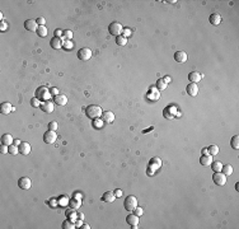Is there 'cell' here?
<instances>
[{
  "instance_id": "6da1fadb",
  "label": "cell",
  "mask_w": 239,
  "mask_h": 229,
  "mask_svg": "<svg viewBox=\"0 0 239 229\" xmlns=\"http://www.w3.org/2000/svg\"><path fill=\"white\" fill-rule=\"evenodd\" d=\"M102 113H103V111H102V108L97 105H90L85 108V115H87L89 118H92V120L102 117Z\"/></svg>"
},
{
  "instance_id": "7a4b0ae2",
  "label": "cell",
  "mask_w": 239,
  "mask_h": 229,
  "mask_svg": "<svg viewBox=\"0 0 239 229\" xmlns=\"http://www.w3.org/2000/svg\"><path fill=\"white\" fill-rule=\"evenodd\" d=\"M51 97L50 89L47 87H38L36 91V98H38L40 101H49Z\"/></svg>"
},
{
  "instance_id": "3957f363",
  "label": "cell",
  "mask_w": 239,
  "mask_h": 229,
  "mask_svg": "<svg viewBox=\"0 0 239 229\" xmlns=\"http://www.w3.org/2000/svg\"><path fill=\"white\" fill-rule=\"evenodd\" d=\"M123 206H125V209L127 211H134L135 210V208L138 206V199L135 197V196L130 195L127 196L125 199V202H123Z\"/></svg>"
},
{
  "instance_id": "277c9868",
  "label": "cell",
  "mask_w": 239,
  "mask_h": 229,
  "mask_svg": "<svg viewBox=\"0 0 239 229\" xmlns=\"http://www.w3.org/2000/svg\"><path fill=\"white\" fill-rule=\"evenodd\" d=\"M108 31H110L111 34H113V36L118 37V36H121V34H122L123 28H122V25H121V23H118V22H113V23L110 24V27H108Z\"/></svg>"
},
{
  "instance_id": "5b68a950",
  "label": "cell",
  "mask_w": 239,
  "mask_h": 229,
  "mask_svg": "<svg viewBox=\"0 0 239 229\" xmlns=\"http://www.w3.org/2000/svg\"><path fill=\"white\" fill-rule=\"evenodd\" d=\"M212 181H214L215 185L218 186H224L227 183V176L221 172H215L212 175Z\"/></svg>"
},
{
  "instance_id": "8992f818",
  "label": "cell",
  "mask_w": 239,
  "mask_h": 229,
  "mask_svg": "<svg viewBox=\"0 0 239 229\" xmlns=\"http://www.w3.org/2000/svg\"><path fill=\"white\" fill-rule=\"evenodd\" d=\"M92 57V51L89 50V48L84 47V48H80V50L78 51V59L81 60V61H87Z\"/></svg>"
},
{
  "instance_id": "52a82bcc",
  "label": "cell",
  "mask_w": 239,
  "mask_h": 229,
  "mask_svg": "<svg viewBox=\"0 0 239 229\" xmlns=\"http://www.w3.org/2000/svg\"><path fill=\"white\" fill-rule=\"evenodd\" d=\"M56 139H57V135H56L55 131L47 130L46 133H45V135H43V141L46 144H53L56 141Z\"/></svg>"
},
{
  "instance_id": "ba28073f",
  "label": "cell",
  "mask_w": 239,
  "mask_h": 229,
  "mask_svg": "<svg viewBox=\"0 0 239 229\" xmlns=\"http://www.w3.org/2000/svg\"><path fill=\"white\" fill-rule=\"evenodd\" d=\"M126 221H127V224H130V227H132V229H136V228H138V225H139L140 219H139L138 215L130 214V215H127Z\"/></svg>"
},
{
  "instance_id": "9c48e42d",
  "label": "cell",
  "mask_w": 239,
  "mask_h": 229,
  "mask_svg": "<svg viewBox=\"0 0 239 229\" xmlns=\"http://www.w3.org/2000/svg\"><path fill=\"white\" fill-rule=\"evenodd\" d=\"M64 37H52L50 41V46L55 50H59V48L62 47V43H64Z\"/></svg>"
},
{
  "instance_id": "30bf717a",
  "label": "cell",
  "mask_w": 239,
  "mask_h": 229,
  "mask_svg": "<svg viewBox=\"0 0 239 229\" xmlns=\"http://www.w3.org/2000/svg\"><path fill=\"white\" fill-rule=\"evenodd\" d=\"M24 28L29 32H37L38 24L34 19H27V21L24 22Z\"/></svg>"
},
{
  "instance_id": "8fae6325",
  "label": "cell",
  "mask_w": 239,
  "mask_h": 229,
  "mask_svg": "<svg viewBox=\"0 0 239 229\" xmlns=\"http://www.w3.org/2000/svg\"><path fill=\"white\" fill-rule=\"evenodd\" d=\"M18 186L21 187L22 190H29L32 186V182L28 177H21V178L18 179Z\"/></svg>"
},
{
  "instance_id": "7c38bea8",
  "label": "cell",
  "mask_w": 239,
  "mask_h": 229,
  "mask_svg": "<svg viewBox=\"0 0 239 229\" xmlns=\"http://www.w3.org/2000/svg\"><path fill=\"white\" fill-rule=\"evenodd\" d=\"M41 109H42L43 112H46V113H51V112H53V108H55V106H53L52 102L50 101H43L41 103Z\"/></svg>"
},
{
  "instance_id": "4fadbf2b",
  "label": "cell",
  "mask_w": 239,
  "mask_h": 229,
  "mask_svg": "<svg viewBox=\"0 0 239 229\" xmlns=\"http://www.w3.org/2000/svg\"><path fill=\"white\" fill-rule=\"evenodd\" d=\"M186 91H187V94H190L192 97H196L197 93H199V87H197L196 83H190V84L187 85Z\"/></svg>"
},
{
  "instance_id": "5bb4252c",
  "label": "cell",
  "mask_w": 239,
  "mask_h": 229,
  "mask_svg": "<svg viewBox=\"0 0 239 229\" xmlns=\"http://www.w3.org/2000/svg\"><path fill=\"white\" fill-rule=\"evenodd\" d=\"M102 120L103 122H106V124H112L114 121V113L111 111H106L102 113Z\"/></svg>"
},
{
  "instance_id": "9a60e30c",
  "label": "cell",
  "mask_w": 239,
  "mask_h": 229,
  "mask_svg": "<svg viewBox=\"0 0 239 229\" xmlns=\"http://www.w3.org/2000/svg\"><path fill=\"white\" fill-rule=\"evenodd\" d=\"M212 162H214V160H212V155H210V154H202L201 158H200V163L205 167L211 166Z\"/></svg>"
},
{
  "instance_id": "2e32d148",
  "label": "cell",
  "mask_w": 239,
  "mask_h": 229,
  "mask_svg": "<svg viewBox=\"0 0 239 229\" xmlns=\"http://www.w3.org/2000/svg\"><path fill=\"white\" fill-rule=\"evenodd\" d=\"M114 199H116V195H114L113 191H107L102 195V201L108 202V204H110V202H113Z\"/></svg>"
},
{
  "instance_id": "e0dca14e",
  "label": "cell",
  "mask_w": 239,
  "mask_h": 229,
  "mask_svg": "<svg viewBox=\"0 0 239 229\" xmlns=\"http://www.w3.org/2000/svg\"><path fill=\"white\" fill-rule=\"evenodd\" d=\"M12 111H14V108H13V106L9 102L1 103V106H0V112H1L3 115H9Z\"/></svg>"
},
{
  "instance_id": "ac0fdd59",
  "label": "cell",
  "mask_w": 239,
  "mask_h": 229,
  "mask_svg": "<svg viewBox=\"0 0 239 229\" xmlns=\"http://www.w3.org/2000/svg\"><path fill=\"white\" fill-rule=\"evenodd\" d=\"M174 60L177 61V63L179 64H183L187 61V54L184 52V51H177L176 54H174Z\"/></svg>"
},
{
  "instance_id": "d6986e66",
  "label": "cell",
  "mask_w": 239,
  "mask_h": 229,
  "mask_svg": "<svg viewBox=\"0 0 239 229\" xmlns=\"http://www.w3.org/2000/svg\"><path fill=\"white\" fill-rule=\"evenodd\" d=\"M202 78H203V75L199 72H192V73L188 74V79H190L191 83H199Z\"/></svg>"
},
{
  "instance_id": "ffe728a7",
  "label": "cell",
  "mask_w": 239,
  "mask_h": 229,
  "mask_svg": "<svg viewBox=\"0 0 239 229\" xmlns=\"http://www.w3.org/2000/svg\"><path fill=\"white\" fill-rule=\"evenodd\" d=\"M53 102H55V105L65 106L68 103V97L65 94H57L56 97H53Z\"/></svg>"
},
{
  "instance_id": "44dd1931",
  "label": "cell",
  "mask_w": 239,
  "mask_h": 229,
  "mask_svg": "<svg viewBox=\"0 0 239 229\" xmlns=\"http://www.w3.org/2000/svg\"><path fill=\"white\" fill-rule=\"evenodd\" d=\"M18 148H19V154H22V155H28L31 153V145L28 143H23L22 141V144Z\"/></svg>"
},
{
  "instance_id": "7402d4cb",
  "label": "cell",
  "mask_w": 239,
  "mask_h": 229,
  "mask_svg": "<svg viewBox=\"0 0 239 229\" xmlns=\"http://www.w3.org/2000/svg\"><path fill=\"white\" fill-rule=\"evenodd\" d=\"M65 215L68 217V219H70L71 221H74L78 219V212H76V209H73V208H69L68 210L65 211Z\"/></svg>"
},
{
  "instance_id": "603a6c76",
  "label": "cell",
  "mask_w": 239,
  "mask_h": 229,
  "mask_svg": "<svg viewBox=\"0 0 239 229\" xmlns=\"http://www.w3.org/2000/svg\"><path fill=\"white\" fill-rule=\"evenodd\" d=\"M209 21H210V23H211V24L219 25V24L221 23V15H220V14H218V13H214V14L210 15Z\"/></svg>"
},
{
  "instance_id": "cb8c5ba5",
  "label": "cell",
  "mask_w": 239,
  "mask_h": 229,
  "mask_svg": "<svg viewBox=\"0 0 239 229\" xmlns=\"http://www.w3.org/2000/svg\"><path fill=\"white\" fill-rule=\"evenodd\" d=\"M69 206L73 209H79L81 206V199L78 197H71L69 200Z\"/></svg>"
},
{
  "instance_id": "d4e9b609",
  "label": "cell",
  "mask_w": 239,
  "mask_h": 229,
  "mask_svg": "<svg viewBox=\"0 0 239 229\" xmlns=\"http://www.w3.org/2000/svg\"><path fill=\"white\" fill-rule=\"evenodd\" d=\"M13 143H14V139H13V136L10 134H4L1 136V144L3 145H12Z\"/></svg>"
},
{
  "instance_id": "484cf974",
  "label": "cell",
  "mask_w": 239,
  "mask_h": 229,
  "mask_svg": "<svg viewBox=\"0 0 239 229\" xmlns=\"http://www.w3.org/2000/svg\"><path fill=\"white\" fill-rule=\"evenodd\" d=\"M69 197L68 196H65V195H62V196H59L57 197V202H59V206H61V208H65V206H68L69 205Z\"/></svg>"
},
{
  "instance_id": "4316f807",
  "label": "cell",
  "mask_w": 239,
  "mask_h": 229,
  "mask_svg": "<svg viewBox=\"0 0 239 229\" xmlns=\"http://www.w3.org/2000/svg\"><path fill=\"white\" fill-rule=\"evenodd\" d=\"M221 173H224L225 176H230L231 173H233V167H231L230 164H225L221 168Z\"/></svg>"
},
{
  "instance_id": "83f0119b",
  "label": "cell",
  "mask_w": 239,
  "mask_h": 229,
  "mask_svg": "<svg viewBox=\"0 0 239 229\" xmlns=\"http://www.w3.org/2000/svg\"><path fill=\"white\" fill-rule=\"evenodd\" d=\"M207 150H209V154L210 155H218V153H219V146L218 145H215V144H211L210 146L207 148Z\"/></svg>"
},
{
  "instance_id": "f1b7e54d",
  "label": "cell",
  "mask_w": 239,
  "mask_h": 229,
  "mask_svg": "<svg viewBox=\"0 0 239 229\" xmlns=\"http://www.w3.org/2000/svg\"><path fill=\"white\" fill-rule=\"evenodd\" d=\"M36 33H37L40 37H46V36H47V28L45 27V25H38Z\"/></svg>"
},
{
  "instance_id": "f546056e",
  "label": "cell",
  "mask_w": 239,
  "mask_h": 229,
  "mask_svg": "<svg viewBox=\"0 0 239 229\" xmlns=\"http://www.w3.org/2000/svg\"><path fill=\"white\" fill-rule=\"evenodd\" d=\"M62 228H64V229H74V228H76V227H75L74 221H71L70 219H66V220L62 223Z\"/></svg>"
},
{
  "instance_id": "4dcf8cb0",
  "label": "cell",
  "mask_w": 239,
  "mask_h": 229,
  "mask_svg": "<svg viewBox=\"0 0 239 229\" xmlns=\"http://www.w3.org/2000/svg\"><path fill=\"white\" fill-rule=\"evenodd\" d=\"M230 145L233 149H239V136L238 135H234L230 140Z\"/></svg>"
},
{
  "instance_id": "1f68e13d",
  "label": "cell",
  "mask_w": 239,
  "mask_h": 229,
  "mask_svg": "<svg viewBox=\"0 0 239 229\" xmlns=\"http://www.w3.org/2000/svg\"><path fill=\"white\" fill-rule=\"evenodd\" d=\"M211 168H212L214 172H221L223 164H221V162H212L211 163Z\"/></svg>"
},
{
  "instance_id": "d6a6232c",
  "label": "cell",
  "mask_w": 239,
  "mask_h": 229,
  "mask_svg": "<svg viewBox=\"0 0 239 229\" xmlns=\"http://www.w3.org/2000/svg\"><path fill=\"white\" fill-rule=\"evenodd\" d=\"M18 153H19V148L17 146V145L15 144L9 145V154H10V155H17Z\"/></svg>"
},
{
  "instance_id": "836d02e7",
  "label": "cell",
  "mask_w": 239,
  "mask_h": 229,
  "mask_svg": "<svg viewBox=\"0 0 239 229\" xmlns=\"http://www.w3.org/2000/svg\"><path fill=\"white\" fill-rule=\"evenodd\" d=\"M116 43L118 45V46H125V45L127 43V38L126 37H123L122 34L118 37H116Z\"/></svg>"
},
{
  "instance_id": "e575fe53",
  "label": "cell",
  "mask_w": 239,
  "mask_h": 229,
  "mask_svg": "<svg viewBox=\"0 0 239 229\" xmlns=\"http://www.w3.org/2000/svg\"><path fill=\"white\" fill-rule=\"evenodd\" d=\"M167 85H168V84L164 82L163 79H158V80H157V88L159 89V91H164V89L167 88Z\"/></svg>"
},
{
  "instance_id": "d590c367",
  "label": "cell",
  "mask_w": 239,
  "mask_h": 229,
  "mask_svg": "<svg viewBox=\"0 0 239 229\" xmlns=\"http://www.w3.org/2000/svg\"><path fill=\"white\" fill-rule=\"evenodd\" d=\"M62 47L65 48V50H71V48L74 47V43L71 42V40H65L62 43Z\"/></svg>"
},
{
  "instance_id": "8d00e7d4",
  "label": "cell",
  "mask_w": 239,
  "mask_h": 229,
  "mask_svg": "<svg viewBox=\"0 0 239 229\" xmlns=\"http://www.w3.org/2000/svg\"><path fill=\"white\" fill-rule=\"evenodd\" d=\"M103 120H101V118H95V120H93V126L95 129H102L103 127Z\"/></svg>"
},
{
  "instance_id": "74e56055",
  "label": "cell",
  "mask_w": 239,
  "mask_h": 229,
  "mask_svg": "<svg viewBox=\"0 0 239 229\" xmlns=\"http://www.w3.org/2000/svg\"><path fill=\"white\" fill-rule=\"evenodd\" d=\"M31 106H32V107H40V106H41V101L38 98H36V97H33V98L31 99Z\"/></svg>"
},
{
  "instance_id": "f35d334b",
  "label": "cell",
  "mask_w": 239,
  "mask_h": 229,
  "mask_svg": "<svg viewBox=\"0 0 239 229\" xmlns=\"http://www.w3.org/2000/svg\"><path fill=\"white\" fill-rule=\"evenodd\" d=\"M57 127H59V125H57V122H55V121H51L49 124V130H51V131H56Z\"/></svg>"
},
{
  "instance_id": "ab89813d",
  "label": "cell",
  "mask_w": 239,
  "mask_h": 229,
  "mask_svg": "<svg viewBox=\"0 0 239 229\" xmlns=\"http://www.w3.org/2000/svg\"><path fill=\"white\" fill-rule=\"evenodd\" d=\"M73 38V32L71 31H64V40H71Z\"/></svg>"
},
{
  "instance_id": "60d3db41",
  "label": "cell",
  "mask_w": 239,
  "mask_h": 229,
  "mask_svg": "<svg viewBox=\"0 0 239 229\" xmlns=\"http://www.w3.org/2000/svg\"><path fill=\"white\" fill-rule=\"evenodd\" d=\"M6 153H9V146L1 144V146H0V154H6Z\"/></svg>"
},
{
  "instance_id": "b9f144b4",
  "label": "cell",
  "mask_w": 239,
  "mask_h": 229,
  "mask_svg": "<svg viewBox=\"0 0 239 229\" xmlns=\"http://www.w3.org/2000/svg\"><path fill=\"white\" fill-rule=\"evenodd\" d=\"M122 36L123 37H130L131 36V30H130V28H123V31H122Z\"/></svg>"
},
{
  "instance_id": "7bdbcfd3",
  "label": "cell",
  "mask_w": 239,
  "mask_h": 229,
  "mask_svg": "<svg viewBox=\"0 0 239 229\" xmlns=\"http://www.w3.org/2000/svg\"><path fill=\"white\" fill-rule=\"evenodd\" d=\"M134 211H135V212H134V214H135V215H138V217H141V215H142V212H144V210H142L141 208H139V206H136V208H135V210H134Z\"/></svg>"
},
{
  "instance_id": "ee69618b",
  "label": "cell",
  "mask_w": 239,
  "mask_h": 229,
  "mask_svg": "<svg viewBox=\"0 0 239 229\" xmlns=\"http://www.w3.org/2000/svg\"><path fill=\"white\" fill-rule=\"evenodd\" d=\"M49 204L51 205V208H56V206H59V202H57V199H51L49 201Z\"/></svg>"
},
{
  "instance_id": "f6af8a7d",
  "label": "cell",
  "mask_w": 239,
  "mask_h": 229,
  "mask_svg": "<svg viewBox=\"0 0 239 229\" xmlns=\"http://www.w3.org/2000/svg\"><path fill=\"white\" fill-rule=\"evenodd\" d=\"M50 93H51V96L56 97L57 94H59V89L55 88V87H52V88H50Z\"/></svg>"
},
{
  "instance_id": "bcb514c9",
  "label": "cell",
  "mask_w": 239,
  "mask_h": 229,
  "mask_svg": "<svg viewBox=\"0 0 239 229\" xmlns=\"http://www.w3.org/2000/svg\"><path fill=\"white\" fill-rule=\"evenodd\" d=\"M36 22H37L38 25H45V23H46V19L42 18V17H40V18L36 19Z\"/></svg>"
},
{
  "instance_id": "7dc6e473",
  "label": "cell",
  "mask_w": 239,
  "mask_h": 229,
  "mask_svg": "<svg viewBox=\"0 0 239 229\" xmlns=\"http://www.w3.org/2000/svg\"><path fill=\"white\" fill-rule=\"evenodd\" d=\"M6 28H8V23H6V22H0V31H5Z\"/></svg>"
},
{
  "instance_id": "c3c4849f",
  "label": "cell",
  "mask_w": 239,
  "mask_h": 229,
  "mask_svg": "<svg viewBox=\"0 0 239 229\" xmlns=\"http://www.w3.org/2000/svg\"><path fill=\"white\" fill-rule=\"evenodd\" d=\"M62 34H64V32L61 30H56L55 31V37H62Z\"/></svg>"
},
{
  "instance_id": "681fc988",
  "label": "cell",
  "mask_w": 239,
  "mask_h": 229,
  "mask_svg": "<svg viewBox=\"0 0 239 229\" xmlns=\"http://www.w3.org/2000/svg\"><path fill=\"white\" fill-rule=\"evenodd\" d=\"M81 225H83V220H80V219H76V220H75V227L76 228H80Z\"/></svg>"
},
{
  "instance_id": "f907efd6",
  "label": "cell",
  "mask_w": 239,
  "mask_h": 229,
  "mask_svg": "<svg viewBox=\"0 0 239 229\" xmlns=\"http://www.w3.org/2000/svg\"><path fill=\"white\" fill-rule=\"evenodd\" d=\"M114 192V195H116V197H121L122 196V191L121 190H116V191H113Z\"/></svg>"
},
{
  "instance_id": "816d5d0a",
  "label": "cell",
  "mask_w": 239,
  "mask_h": 229,
  "mask_svg": "<svg viewBox=\"0 0 239 229\" xmlns=\"http://www.w3.org/2000/svg\"><path fill=\"white\" fill-rule=\"evenodd\" d=\"M78 219H80V220H84V214H83V212H79V214H78Z\"/></svg>"
},
{
  "instance_id": "f5cc1de1",
  "label": "cell",
  "mask_w": 239,
  "mask_h": 229,
  "mask_svg": "<svg viewBox=\"0 0 239 229\" xmlns=\"http://www.w3.org/2000/svg\"><path fill=\"white\" fill-rule=\"evenodd\" d=\"M80 228H83V229H90V225H89V224H83Z\"/></svg>"
},
{
  "instance_id": "db71d44e",
  "label": "cell",
  "mask_w": 239,
  "mask_h": 229,
  "mask_svg": "<svg viewBox=\"0 0 239 229\" xmlns=\"http://www.w3.org/2000/svg\"><path fill=\"white\" fill-rule=\"evenodd\" d=\"M201 154H209V150H207V148H203V149L201 150Z\"/></svg>"
},
{
  "instance_id": "11a10c76",
  "label": "cell",
  "mask_w": 239,
  "mask_h": 229,
  "mask_svg": "<svg viewBox=\"0 0 239 229\" xmlns=\"http://www.w3.org/2000/svg\"><path fill=\"white\" fill-rule=\"evenodd\" d=\"M163 80H164V82H165V83H167V84H168V83L171 82V78H169V76H165V78H164Z\"/></svg>"
},
{
  "instance_id": "9f6ffc18",
  "label": "cell",
  "mask_w": 239,
  "mask_h": 229,
  "mask_svg": "<svg viewBox=\"0 0 239 229\" xmlns=\"http://www.w3.org/2000/svg\"><path fill=\"white\" fill-rule=\"evenodd\" d=\"M74 197H78V199H81V197H83V196H81V193H78V192H76V193H75V195H74Z\"/></svg>"
},
{
  "instance_id": "6f0895ef",
  "label": "cell",
  "mask_w": 239,
  "mask_h": 229,
  "mask_svg": "<svg viewBox=\"0 0 239 229\" xmlns=\"http://www.w3.org/2000/svg\"><path fill=\"white\" fill-rule=\"evenodd\" d=\"M13 144H15V145L18 146V145H21V144H22V141H21V140H14V143H13Z\"/></svg>"
}]
</instances>
